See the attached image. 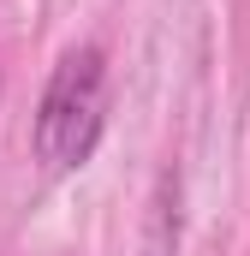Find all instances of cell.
Instances as JSON below:
<instances>
[{"label":"cell","instance_id":"obj_1","mask_svg":"<svg viewBox=\"0 0 250 256\" xmlns=\"http://www.w3.org/2000/svg\"><path fill=\"white\" fill-rule=\"evenodd\" d=\"M108 131V60L96 42L66 48L42 102H36V126H30V149L48 173H78Z\"/></svg>","mask_w":250,"mask_h":256}]
</instances>
